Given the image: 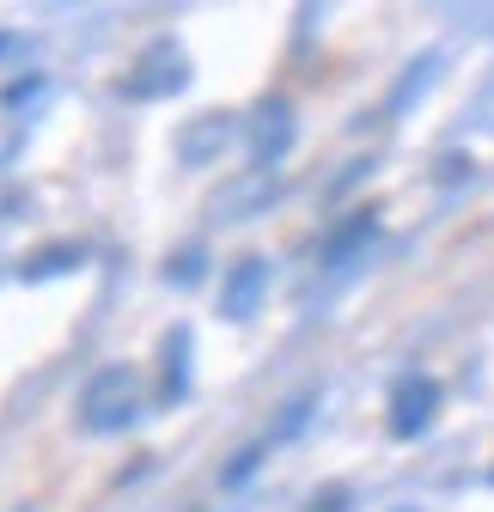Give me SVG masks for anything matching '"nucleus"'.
I'll use <instances>...</instances> for the list:
<instances>
[{
	"label": "nucleus",
	"mask_w": 494,
	"mask_h": 512,
	"mask_svg": "<svg viewBox=\"0 0 494 512\" xmlns=\"http://www.w3.org/2000/svg\"><path fill=\"white\" fill-rule=\"evenodd\" d=\"M434 403H440V384L434 378H403L397 384V403H391V433L397 439L421 433L427 421H434Z\"/></svg>",
	"instance_id": "1"
},
{
	"label": "nucleus",
	"mask_w": 494,
	"mask_h": 512,
	"mask_svg": "<svg viewBox=\"0 0 494 512\" xmlns=\"http://www.w3.org/2000/svg\"><path fill=\"white\" fill-rule=\"evenodd\" d=\"M342 500H348V494H342V488H330V494H324V500H312V512H336V506H342Z\"/></svg>",
	"instance_id": "2"
}]
</instances>
